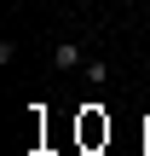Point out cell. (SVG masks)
<instances>
[{
	"label": "cell",
	"instance_id": "1",
	"mask_svg": "<svg viewBox=\"0 0 150 156\" xmlns=\"http://www.w3.org/2000/svg\"><path fill=\"white\" fill-rule=\"evenodd\" d=\"M52 64H58V69H87V46H81V41H58V46H52Z\"/></svg>",
	"mask_w": 150,
	"mask_h": 156
},
{
	"label": "cell",
	"instance_id": "2",
	"mask_svg": "<svg viewBox=\"0 0 150 156\" xmlns=\"http://www.w3.org/2000/svg\"><path fill=\"white\" fill-rule=\"evenodd\" d=\"M81 75H87V87H104V81H110V69H104V58H87V69H81Z\"/></svg>",
	"mask_w": 150,
	"mask_h": 156
},
{
	"label": "cell",
	"instance_id": "3",
	"mask_svg": "<svg viewBox=\"0 0 150 156\" xmlns=\"http://www.w3.org/2000/svg\"><path fill=\"white\" fill-rule=\"evenodd\" d=\"M12 6H17V0H12Z\"/></svg>",
	"mask_w": 150,
	"mask_h": 156
}]
</instances>
